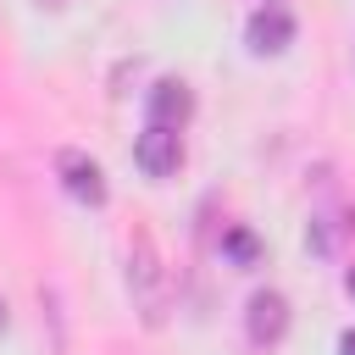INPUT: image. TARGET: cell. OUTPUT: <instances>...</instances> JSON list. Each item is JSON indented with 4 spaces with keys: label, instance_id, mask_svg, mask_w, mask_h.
Segmentation results:
<instances>
[{
    "label": "cell",
    "instance_id": "3",
    "mask_svg": "<svg viewBox=\"0 0 355 355\" xmlns=\"http://www.w3.org/2000/svg\"><path fill=\"white\" fill-rule=\"evenodd\" d=\"M55 172H61V189H67L78 205H105V172H100L94 155H83V150H61Z\"/></svg>",
    "mask_w": 355,
    "mask_h": 355
},
{
    "label": "cell",
    "instance_id": "7",
    "mask_svg": "<svg viewBox=\"0 0 355 355\" xmlns=\"http://www.w3.org/2000/svg\"><path fill=\"white\" fill-rule=\"evenodd\" d=\"M222 255H227L233 266H255V261H261V239H255L250 227H227V233H222Z\"/></svg>",
    "mask_w": 355,
    "mask_h": 355
},
{
    "label": "cell",
    "instance_id": "6",
    "mask_svg": "<svg viewBox=\"0 0 355 355\" xmlns=\"http://www.w3.org/2000/svg\"><path fill=\"white\" fill-rule=\"evenodd\" d=\"M144 105H150V122H161V128H183L194 116V94H189L183 78H161Z\"/></svg>",
    "mask_w": 355,
    "mask_h": 355
},
{
    "label": "cell",
    "instance_id": "9",
    "mask_svg": "<svg viewBox=\"0 0 355 355\" xmlns=\"http://www.w3.org/2000/svg\"><path fill=\"white\" fill-rule=\"evenodd\" d=\"M344 288H349V300H355V266H349V272H344Z\"/></svg>",
    "mask_w": 355,
    "mask_h": 355
},
{
    "label": "cell",
    "instance_id": "2",
    "mask_svg": "<svg viewBox=\"0 0 355 355\" xmlns=\"http://www.w3.org/2000/svg\"><path fill=\"white\" fill-rule=\"evenodd\" d=\"M133 161H139L144 178H172V172L183 166V139H178V128L150 122V128L133 139Z\"/></svg>",
    "mask_w": 355,
    "mask_h": 355
},
{
    "label": "cell",
    "instance_id": "10",
    "mask_svg": "<svg viewBox=\"0 0 355 355\" xmlns=\"http://www.w3.org/2000/svg\"><path fill=\"white\" fill-rule=\"evenodd\" d=\"M39 6H50V11H61V6H72V0H39Z\"/></svg>",
    "mask_w": 355,
    "mask_h": 355
},
{
    "label": "cell",
    "instance_id": "4",
    "mask_svg": "<svg viewBox=\"0 0 355 355\" xmlns=\"http://www.w3.org/2000/svg\"><path fill=\"white\" fill-rule=\"evenodd\" d=\"M244 327H250L255 344H277L288 333V300L277 288H255L250 305H244Z\"/></svg>",
    "mask_w": 355,
    "mask_h": 355
},
{
    "label": "cell",
    "instance_id": "5",
    "mask_svg": "<svg viewBox=\"0 0 355 355\" xmlns=\"http://www.w3.org/2000/svg\"><path fill=\"white\" fill-rule=\"evenodd\" d=\"M244 39H250V50H255V55H277V50H288V44H294V17H288L283 6H261V11H250Z\"/></svg>",
    "mask_w": 355,
    "mask_h": 355
},
{
    "label": "cell",
    "instance_id": "8",
    "mask_svg": "<svg viewBox=\"0 0 355 355\" xmlns=\"http://www.w3.org/2000/svg\"><path fill=\"white\" fill-rule=\"evenodd\" d=\"M338 355H355V327H344V333H338Z\"/></svg>",
    "mask_w": 355,
    "mask_h": 355
},
{
    "label": "cell",
    "instance_id": "11",
    "mask_svg": "<svg viewBox=\"0 0 355 355\" xmlns=\"http://www.w3.org/2000/svg\"><path fill=\"white\" fill-rule=\"evenodd\" d=\"M0 333H6V300H0Z\"/></svg>",
    "mask_w": 355,
    "mask_h": 355
},
{
    "label": "cell",
    "instance_id": "1",
    "mask_svg": "<svg viewBox=\"0 0 355 355\" xmlns=\"http://www.w3.org/2000/svg\"><path fill=\"white\" fill-rule=\"evenodd\" d=\"M128 288H133V305H139L144 327H161L166 322V266H161V255L144 233L128 250Z\"/></svg>",
    "mask_w": 355,
    "mask_h": 355
}]
</instances>
